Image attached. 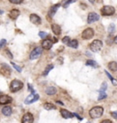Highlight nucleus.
<instances>
[{
	"label": "nucleus",
	"mask_w": 117,
	"mask_h": 123,
	"mask_svg": "<svg viewBox=\"0 0 117 123\" xmlns=\"http://www.w3.org/2000/svg\"><path fill=\"white\" fill-rule=\"evenodd\" d=\"M51 29H52L53 33H54L55 35H57V36L61 35V26H59V25H57V24H52V25H51Z\"/></svg>",
	"instance_id": "nucleus-16"
},
{
	"label": "nucleus",
	"mask_w": 117,
	"mask_h": 123,
	"mask_svg": "<svg viewBox=\"0 0 117 123\" xmlns=\"http://www.w3.org/2000/svg\"><path fill=\"white\" fill-rule=\"evenodd\" d=\"M9 2H11L12 4H20L23 2V0H9Z\"/></svg>",
	"instance_id": "nucleus-31"
},
{
	"label": "nucleus",
	"mask_w": 117,
	"mask_h": 123,
	"mask_svg": "<svg viewBox=\"0 0 117 123\" xmlns=\"http://www.w3.org/2000/svg\"><path fill=\"white\" fill-rule=\"evenodd\" d=\"M3 13H4V12H3V10H0V15H2Z\"/></svg>",
	"instance_id": "nucleus-42"
},
{
	"label": "nucleus",
	"mask_w": 117,
	"mask_h": 123,
	"mask_svg": "<svg viewBox=\"0 0 117 123\" xmlns=\"http://www.w3.org/2000/svg\"><path fill=\"white\" fill-rule=\"evenodd\" d=\"M62 42H63V44H69V37H63V39H62Z\"/></svg>",
	"instance_id": "nucleus-29"
},
{
	"label": "nucleus",
	"mask_w": 117,
	"mask_h": 123,
	"mask_svg": "<svg viewBox=\"0 0 117 123\" xmlns=\"http://www.w3.org/2000/svg\"><path fill=\"white\" fill-rule=\"evenodd\" d=\"M19 11L17 10V9H12L11 11H10V13H9V17H10V18L11 19H17V17L19 16Z\"/></svg>",
	"instance_id": "nucleus-18"
},
{
	"label": "nucleus",
	"mask_w": 117,
	"mask_h": 123,
	"mask_svg": "<svg viewBox=\"0 0 117 123\" xmlns=\"http://www.w3.org/2000/svg\"><path fill=\"white\" fill-rule=\"evenodd\" d=\"M86 65L87 66H91L92 68H98V64L96 63L95 61H93V60H91V59H89V60H87L86 62Z\"/></svg>",
	"instance_id": "nucleus-23"
},
{
	"label": "nucleus",
	"mask_w": 117,
	"mask_h": 123,
	"mask_svg": "<svg viewBox=\"0 0 117 123\" xmlns=\"http://www.w3.org/2000/svg\"><path fill=\"white\" fill-rule=\"evenodd\" d=\"M106 97H107V95L104 92H100V95H99V97H98V99H99V100H102V99H104Z\"/></svg>",
	"instance_id": "nucleus-27"
},
{
	"label": "nucleus",
	"mask_w": 117,
	"mask_h": 123,
	"mask_svg": "<svg viewBox=\"0 0 117 123\" xmlns=\"http://www.w3.org/2000/svg\"><path fill=\"white\" fill-rule=\"evenodd\" d=\"M44 109H45V110H56V107L53 105V104H51V103L47 102V103H45V104H44Z\"/></svg>",
	"instance_id": "nucleus-22"
},
{
	"label": "nucleus",
	"mask_w": 117,
	"mask_h": 123,
	"mask_svg": "<svg viewBox=\"0 0 117 123\" xmlns=\"http://www.w3.org/2000/svg\"><path fill=\"white\" fill-rule=\"evenodd\" d=\"M66 1H68L69 3H73V2H75L76 0H66Z\"/></svg>",
	"instance_id": "nucleus-39"
},
{
	"label": "nucleus",
	"mask_w": 117,
	"mask_h": 123,
	"mask_svg": "<svg viewBox=\"0 0 117 123\" xmlns=\"http://www.w3.org/2000/svg\"><path fill=\"white\" fill-rule=\"evenodd\" d=\"M99 15L98 14L94 13V12H91V13L89 14V16H88V23L89 24H91V23H93L97 21V20H99Z\"/></svg>",
	"instance_id": "nucleus-10"
},
{
	"label": "nucleus",
	"mask_w": 117,
	"mask_h": 123,
	"mask_svg": "<svg viewBox=\"0 0 117 123\" xmlns=\"http://www.w3.org/2000/svg\"><path fill=\"white\" fill-rule=\"evenodd\" d=\"M39 36L41 37V38H46L47 37H48V33H46V32H43V31H41V32H39Z\"/></svg>",
	"instance_id": "nucleus-26"
},
{
	"label": "nucleus",
	"mask_w": 117,
	"mask_h": 123,
	"mask_svg": "<svg viewBox=\"0 0 117 123\" xmlns=\"http://www.w3.org/2000/svg\"><path fill=\"white\" fill-rule=\"evenodd\" d=\"M59 7H60V5L59 4H56V5H54V6H52L51 7L49 8V11H48V16H49L50 18H53L54 15L56 14L57 10H58Z\"/></svg>",
	"instance_id": "nucleus-14"
},
{
	"label": "nucleus",
	"mask_w": 117,
	"mask_h": 123,
	"mask_svg": "<svg viewBox=\"0 0 117 123\" xmlns=\"http://www.w3.org/2000/svg\"><path fill=\"white\" fill-rule=\"evenodd\" d=\"M113 41H114V43H115V44H117V36L115 37V38H114V40H113Z\"/></svg>",
	"instance_id": "nucleus-40"
},
{
	"label": "nucleus",
	"mask_w": 117,
	"mask_h": 123,
	"mask_svg": "<svg viewBox=\"0 0 117 123\" xmlns=\"http://www.w3.org/2000/svg\"><path fill=\"white\" fill-rule=\"evenodd\" d=\"M114 12H115V9L111 6H104L101 10V13L103 16H112L114 14Z\"/></svg>",
	"instance_id": "nucleus-4"
},
{
	"label": "nucleus",
	"mask_w": 117,
	"mask_h": 123,
	"mask_svg": "<svg viewBox=\"0 0 117 123\" xmlns=\"http://www.w3.org/2000/svg\"><path fill=\"white\" fill-rule=\"evenodd\" d=\"M56 92H57V89H56V88H54V87H48V88L46 89V93L48 94V96H52V95L56 94Z\"/></svg>",
	"instance_id": "nucleus-19"
},
{
	"label": "nucleus",
	"mask_w": 117,
	"mask_h": 123,
	"mask_svg": "<svg viewBox=\"0 0 117 123\" xmlns=\"http://www.w3.org/2000/svg\"><path fill=\"white\" fill-rule=\"evenodd\" d=\"M11 64H12V66L14 67V68H16V69H17L18 72H21V68H19V67L17 66V64H15V63H13V62H12Z\"/></svg>",
	"instance_id": "nucleus-30"
},
{
	"label": "nucleus",
	"mask_w": 117,
	"mask_h": 123,
	"mask_svg": "<svg viewBox=\"0 0 117 123\" xmlns=\"http://www.w3.org/2000/svg\"><path fill=\"white\" fill-rule=\"evenodd\" d=\"M28 90H30V92L32 93V94H34L35 90L33 89V88H32V86H31L30 84H28Z\"/></svg>",
	"instance_id": "nucleus-34"
},
{
	"label": "nucleus",
	"mask_w": 117,
	"mask_h": 123,
	"mask_svg": "<svg viewBox=\"0 0 117 123\" xmlns=\"http://www.w3.org/2000/svg\"><path fill=\"white\" fill-rule=\"evenodd\" d=\"M111 115H112V116H113V118H114L115 119H117V111L112 112V113H111Z\"/></svg>",
	"instance_id": "nucleus-35"
},
{
	"label": "nucleus",
	"mask_w": 117,
	"mask_h": 123,
	"mask_svg": "<svg viewBox=\"0 0 117 123\" xmlns=\"http://www.w3.org/2000/svg\"><path fill=\"white\" fill-rule=\"evenodd\" d=\"M0 93H1V92H0Z\"/></svg>",
	"instance_id": "nucleus-43"
},
{
	"label": "nucleus",
	"mask_w": 117,
	"mask_h": 123,
	"mask_svg": "<svg viewBox=\"0 0 117 123\" xmlns=\"http://www.w3.org/2000/svg\"><path fill=\"white\" fill-rule=\"evenodd\" d=\"M52 45H53V42L50 39H45L42 42V48L44 49H50Z\"/></svg>",
	"instance_id": "nucleus-15"
},
{
	"label": "nucleus",
	"mask_w": 117,
	"mask_h": 123,
	"mask_svg": "<svg viewBox=\"0 0 117 123\" xmlns=\"http://www.w3.org/2000/svg\"><path fill=\"white\" fill-rule=\"evenodd\" d=\"M30 21L35 25H39L41 23V19L39 16H37L36 14H31L30 15Z\"/></svg>",
	"instance_id": "nucleus-12"
},
{
	"label": "nucleus",
	"mask_w": 117,
	"mask_h": 123,
	"mask_svg": "<svg viewBox=\"0 0 117 123\" xmlns=\"http://www.w3.org/2000/svg\"><path fill=\"white\" fill-rule=\"evenodd\" d=\"M68 46H69V47H70V48H72V49H77V48H78V46H79L78 41H77L76 39L69 40Z\"/></svg>",
	"instance_id": "nucleus-21"
},
{
	"label": "nucleus",
	"mask_w": 117,
	"mask_h": 123,
	"mask_svg": "<svg viewBox=\"0 0 117 123\" xmlns=\"http://www.w3.org/2000/svg\"><path fill=\"white\" fill-rule=\"evenodd\" d=\"M54 68V66L53 65H51V64H49V65H48L47 66V68H45V70H44V72H43V76H47V75L48 74V72L51 70L52 68Z\"/></svg>",
	"instance_id": "nucleus-24"
},
{
	"label": "nucleus",
	"mask_w": 117,
	"mask_h": 123,
	"mask_svg": "<svg viewBox=\"0 0 117 123\" xmlns=\"http://www.w3.org/2000/svg\"><path fill=\"white\" fill-rule=\"evenodd\" d=\"M89 1H90V2H91V3H92V4H93V3H94V2H95V0H89Z\"/></svg>",
	"instance_id": "nucleus-41"
},
{
	"label": "nucleus",
	"mask_w": 117,
	"mask_h": 123,
	"mask_svg": "<svg viewBox=\"0 0 117 123\" xmlns=\"http://www.w3.org/2000/svg\"><path fill=\"white\" fill-rule=\"evenodd\" d=\"M89 114H90V117H91L92 119L100 118L103 114V109L102 107H94L89 111Z\"/></svg>",
	"instance_id": "nucleus-1"
},
{
	"label": "nucleus",
	"mask_w": 117,
	"mask_h": 123,
	"mask_svg": "<svg viewBox=\"0 0 117 123\" xmlns=\"http://www.w3.org/2000/svg\"><path fill=\"white\" fill-rule=\"evenodd\" d=\"M108 68L110 70L113 71V72H115V71H117V63L114 61H112L110 62L108 64Z\"/></svg>",
	"instance_id": "nucleus-20"
},
{
	"label": "nucleus",
	"mask_w": 117,
	"mask_h": 123,
	"mask_svg": "<svg viewBox=\"0 0 117 123\" xmlns=\"http://www.w3.org/2000/svg\"><path fill=\"white\" fill-rule=\"evenodd\" d=\"M103 48V42L101 40H94L91 42V44L90 45V49L91 51L93 52H98L100 51Z\"/></svg>",
	"instance_id": "nucleus-3"
},
{
	"label": "nucleus",
	"mask_w": 117,
	"mask_h": 123,
	"mask_svg": "<svg viewBox=\"0 0 117 123\" xmlns=\"http://www.w3.org/2000/svg\"><path fill=\"white\" fill-rule=\"evenodd\" d=\"M114 29H115V26H114V25L113 24H111L110 26H109V33L112 35L113 32H114Z\"/></svg>",
	"instance_id": "nucleus-25"
},
{
	"label": "nucleus",
	"mask_w": 117,
	"mask_h": 123,
	"mask_svg": "<svg viewBox=\"0 0 117 123\" xmlns=\"http://www.w3.org/2000/svg\"><path fill=\"white\" fill-rule=\"evenodd\" d=\"M61 114L64 119H70V118H73V113H70L69 111H68L67 110H64V109L61 110Z\"/></svg>",
	"instance_id": "nucleus-13"
},
{
	"label": "nucleus",
	"mask_w": 117,
	"mask_h": 123,
	"mask_svg": "<svg viewBox=\"0 0 117 123\" xmlns=\"http://www.w3.org/2000/svg\"><path fill=\"white\" fill-rule=\"evenodd\" d=\"M22 88H23V83L18 79H15L10 84V91L11 92H17L18 90H20Z\"/></svg>",
	"instance_id": "nucleus-2"
},
{
	"label": "nucleus",
	"mask_w": 117,
	"mask_h": 123,
	"mask_svg": "<svg viewBox=\"0 0 117 123\" xmlns=\"http://www.w3.org/2000/svg\"><path fill=\"white\" fill-rule=\"evenodd\" d=\"M105 73H106V75H107V76H108V78H109V79H111V81H113V79H113V77H112V76H111V75L109 74V73H108V72H107V71H106V70H105Z\"/></svg>",
	"instance_id": "nucleus-36"
},
{
	"label": "nucleus",
	"mask_w": 117,
	"mask_h": 123,
	"mask_svg": "<svg viewBox=\"0 0 117 123\" xmlns=\"http://www.w3.org/2000/svg\"><path fill=\"white\" fill-rule=\"evenodd\" d=\"M12 101V98L7 95H2L0 96V104H8Z\"/></svg>",
	"instance_id": "nucleus-11"
},
{
	"label": "nucleus",
	"mask_w": 117,
	"mask_h": 123,
	"mask_svg": "<svg viewBox=\"0 0 117 123\" xmlns=\"http://www.w3.org/2000/svg\"><path fill=\"white\" fill-rule=\"evenodd\" d=\"M6 54H7V56H8L9 58H12L13 57V55L10 53V51H9L8 49H6Z\"/></svg>",
	"instance_id": "nucleus-33"
},
{
	"label": "nucleus",
	"mask_w": 117,
	"mask_h": 123,
	"mask_svg": "<svg viewBox=\"0 0 117 123\" xmlns=\"http://www.w3.org/2000/svg\"><path fill=\"white\" fill-rule=\"evenodd\" d=\"M101 123H113L110 119H104V120H103Z\"/></svg>",
	"instance_id": "nucleus-37"
},
{
	"label": "nucleus",
	"mask_w": 117,
	"mask_h": 123,
	"mask_svg": "<svg viewBox=\"0 0 117 123\" xmlns=\"http://www.w3.org/2000/svg\"><path fill=\"white\" fill-rule=\"evenodd\" d=\"M0 73L5 77H9L11 74V69L7 64H2L0 66Z\"/></svg>",
	"instance_id": "nucleus-6"
},
{
	"label": "nucleus",
	"mask_w": 117,
	"mask_h": 123,
	"mask_svg": "<svg viewBox=\"0 0 117 123\" xmlns=\"http://www.w3.org/2000/svg\"><path fill=\"white\" fill-rule=\"evenodd\" d=\"M33 121H34V117L29 112L26 113L22 118V123H33Z\"/></svg>",
	"instance_id": "nucleus-8"
},
{
	"label": "nucleus",
	"mask_w": 117,
	"mask_h": 123,
	"mask_svg": "<svg viewBox=\"0 0 117 123\" xmlns=\"http://www.w3.org/2000/svg\"><path fill=\"white\" fill-rule=\"evenodd\" d=\"M41 54H42V48H36V49L31 52L30 54V59H37V58H39L40 56H41Z\"/></svg>",
	"instance_id": "nucleus-7"
},
{
	"label": "nucleus",
	"mask_w": 117,
	"mask_h": 123,
	"mask_svg": "<svg viewBox=\"0 0 117 123\" xmlns=\"http://www.w3.org/2000/svg\"><path fill=\"white\" fill-rule=\"evenodd\" d=\"M94 35V31L92 28H90V27H88L86 28L85 30L83 32V34H82V37H83V39H91V37H93Z\"/></svg>",
	"instance_id": "nucleus-5"
},
{
	"label": "nucleus",
	"mask_w": 117,
	"mask_h": 123,
	"mask_svg": "<svg viewBox=\"0 0 117 123\" xmlns=\"http://www.w3.org/2000/svg\"><path fill=\"white\" fill-rule=\"evenodd\" d=\"M6 43H7V41L6 39H2L0 41V49H2L4 46H6Z\"/></svg>",
	"instance_id": "nucleus-32"
},
{
	"label": "nucleus",
	"mask_w": 117,
	"mask_h": 123,
	"mask_svg": "<svg viewBox=\"0 0 117 123\" xmlns=\"http://www.w3.org/2000/svg\"><path fill=\"white\" fill-rule=\"evenodd\" d=\"M73 116H75V117H77V118H78L79 119H81V120L83 119V118H82V117H80V116H79L78 114H76V113H73Z\"/></svg>",
	"instance_id": "nucleus-38"
},
{
	"label": "nucleus",
	"mask_w": 117,
	"mask_h": 123,
	"mask_svg": "<svg viewBox=\"0 0 117 123\" xmlns=\"http://www.w3.org/2000/svg\"><path fill=\"white\" fill-rule=\"evenodd\" d=\"M39 98V96L38 94H32L31 93V95H29V97H28L26 98V100H25V103L26 104H30V103H33L35 101H37L38 99Z\"/></svg>",
	"instance_id": "nucleus-9"
},
{
	"label": "nucleus",
	"mask_w": 117,
	"mask_h": 123,
	"mask_svg": "<svg viewBox=\"0 0 117 123\" xmlns=\"http://www.w3.org/2000/svg\"><path fill=\"white\" fill-rule=\"evenodd\" d=\"M2 113H3L5 116L8 117V116H10V115L12 114V109H11L9 106H6V107H4V108L2 109Z\"/></svg>",
	"instance_id": "nucleus-17"
},
{
	"label": "nucleus",
	"mask_w": 117,
	"mask_h": 123,
	"mask_svg": "<svg viewBox=\"0 0 117 123\" xmlns=\"http://www.w3.org/2000/svg\"><path fill=\"white\" fill-rule=\"evenodd\" d=\"M106 88H107V84H106V82H103V83L102 84V87H101L100 92H104V90L106 89Z\"/></svg>",
	"instance_id": "nucleus-28"
}]
</instances>
